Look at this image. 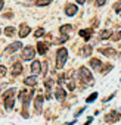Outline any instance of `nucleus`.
<instances>
[{"label": "nucleus", "mask_w": 121, "mask_h": 125, "mask_svg": "<svg viewBox=\"0 0 121 125\" xmlns=\"http://www.w3.org/2000/svg\"><path fill=\"white\" fill-rule=\"evenodd\" d=\"M68 59V52L67 49H59L58 53H56V66L58 68H62L65 65V62Z\"/></svg>", "instance_id": "1"}, {"label": "nucleus", "mask_w": 121, "mask_h": 125, "mask_svg": "<svg viewBox=\"0 0 121 125\" xmlns=\"http://www.w3.org/2000/svg\"><path fill=\"white\" fill-rule=\"evenodd\" d=\"M78 74H80V78H81V81L86 84V83H92L93 81V78H92V74H90V71L87 69V68H80L78 69Z\"/></svg>", "instance_id": "2"}, {"label": "nucleus", "mask_w": 121, "mask_h": 125, "mask_svg": "<svg viewBox=\"0 0 121 125\" xmlns=\"http://www.w3.org/2000/svg\"><path fill=\"white\" fill-rule=\"evenodd\" d=\"M34 56H36L34 47L28 46V47H25V49L22 50V59H25V60H31V59H34Z\"/></svg>", "instance_id": "3"}, {"label": "nucleus", "mask_w": 121, "mask_h": 125, "mask_svg": "<svg viewBox=\"0 0 121 125\" xmlns=\"http://www.w3.org/2000/svg\"><path fill=\"white\" fill-rule=\"evenodd\" d=\"M22 47V44H21V41H15V43H12L11 46H8L6 49H5V53H8V54H11V53H15L16 50H19Z\"/></svg>", "instance_id": "4"}, {"label": "nucleus", "mask_w": 121, "mask_h": 125, "mask_svg": "<svg viewBox=\"0 0 121 125\" xmlns=\"http://www.w3.org/2000/svg\"><path fill=\"white\" fill-rule=\"evenodd\" d=\"M120 118H121V115H120L118 112H111V113H108V115H106L105 121H106L108 124H114V122H117Z\"/></svg>", "instance_id": "5"}, {"label": "nucleus", "mask_w": 121, "mask_h": 125, "mask_svg": "<svg viewBox=\"0 0 121 125\" xmlns=\"http://www.w3.org/2000/svg\"><path fill=\"white\" fill-rule=\"evenodd\" d=\"M34 107H36L37 113H41V109H43V97L41 96H37L34 99Z\"/></svg>", "instance_id": "6"}, {"label": "nucleus", "mask_w": 121, "mask_h": 125, "mask_svg": "<svg viewBox=\"0 0 121 125\" xmlns=\"http://www.w3.org/2000/svg\"><path fill=\"white\" fill-rule=\"evenodd\" d=\"M13 106H15V99H13V94H12V96L5 97V107H6L8 110H11V109H13Z\"/></svg>", "instance_id": "7"}, {"label": "nucleus", "mask_w": 121, "mask_h": 125, "mask_svg": "<svg viewBox=\"0 0 121 125\" xmlns=\"http://www.w3.org/2000/svg\"><path fill=\"white\" fill-rule=\"evenodd\" d=\"M77 10H78V8L75 5H67V8H65V13L68 16H74L77 13Z\"/></svg>", "instance_id": "8"}, {"label": "nucleus", "mask_w": 121, "mask_h": 125, "mask_svg": "<svg viewBox=\"0 0 121 125\" xmlns=\"http://www.w3.org/2000/svg\"><path fill=\"white\" fill-rule=\"evenodd\" d=\"M21 72H22V65L19 63V62L13 63V66H12V77H18Z\"/></svg>", "instance_id": "9"}, {"label": "nucleus", "mask_w": 121, "mask_h": 125, "mask_svg": "<svg viewBox=\"0 0 121 125\" xmlns=\"http://www.w3.org/2000/svg\"><path fill=\"white\" fill-rule=\"evenodd\" d=\"M40 68H41V63H40L38 60H34L33 63H31V72H33V75H37L40 72Z\"/></svg>", "instance_id": "10"}, {"label": "nucleus", "mask_w": 121, "mask_h": 125, "mask_svg": "<svg viewBox=\"0 0 121 125\" xmlns=\"http://www.w3.org/2000/svg\"><path fill=\"white\" fill-rule=\"evenodd\" d=\"M55 96H56L58 100H64V99L67 97V93H65L64 88H60V87H59V88H56V94H55Z\"/></svg>", "instance_id": "11"}, {"label": "nucleus", "mask_w": 121, "mask_h": 125, "mask_svg": "<svg viewBox=\"0 0 121 125\" xmlns=\"http://www.w3.org/2000/svg\"><path fill=\"white\" fill-rule=\"evenodd\" d=\"M37 50H38L40 54H46V52H47V44H44L43 41H38V43H37Z\"/></svg>", "instance_id": "12"}, {"label": "nucleus", "mask_w": 121, "mask_h": 125, "mask_svg": "<svg viewBox=\"0 0 121 125\" xmlns=\"http://www.w3.org/2000/svg\"><path fill=\"white\" fill-rule=\"evenodd\" d=\"M30 34V27L28 25H21V30H19V37H27Z\"/></svg>", "instance_id": "13"}, {"label": "nucleus", "mask_w": 121, "mask_h": 125, "mask_svg": "<svg viewBox=\"0 0 121 125\" xmlns=\"http://www.w3.org/2000/svg\"><path fill=\"white\" fill-rule=\"evenodd\" d=\"M92 32H93V30H90V28H87V30H80V35H81V37H84V40H86V41L90 38Z\"/></svg>", "instance_id": "14"}, {"label": "nucleus", "mask_w": 121, "mask_h": 125, "mask_svg": "<svg viewBox=\"0 0 121 125\" xmlns=\"http://www.w3.org/2000/svg\"><path fill=\"white\" fill-rule=\"evenodd\" d=\"M36 84H37V77H36V75L25 78V85H30V87H33V85H36Z\"/></svg>", "instance_id": "15"}, {"label": "nucleus", "mask_w": 121, "mask_h": 125, "mask_svg": "<svg viewBox=\"0 0 121 125\" xmlns=\"http://www.w3.org/2000/svg\"><path fill=\"white\" fill-rule=\"evenodd\" d=\"M99 52H100L102 54H105V56H109V57L115 56V50H114V49H100Z\"/></svg>", "instance_id": "16"}, {"label": "nucleus", "mask_w": 121, "mask_h": 125, "mask_svg": "<svg viewBox=\"0 0 121 125\" xmlns=\"http://www.w3.org/2000/svg\"><path fill=\"white\" fill-rule=\"evenodd\" d=\"M90 66H92V68H95V69H100L102 62H100L99 59H92V60H90Z\"/></svg>", "instance_id": "17"}, {"label": "nucleus", "mask_w": 121, "mask_h": 125, "mask_svg": "<svg viewBox=\"0 0 121 125\" xmlns=\"http://www.w3.org/2000/svg\"><path fill=\"white\" fill-rule=\"evenodd\" d=\"M71 30H73L71 25H62V27H60V34H62V35H68V32Z\"/></svg>", "instance_id": "18"}, {"label": "nucleus", "mask_w": 121, "mask_h": 125, "mask_svg": "<svg viewBox=\"0 0 121 125\" xmlns=\"http://www.w3.org/2000/svg\"><path fill=\"white\" fill-rule=\"evenodd\" d=\"M81 53H83V56H90L92 54V47L90 46H84L83 50H81Z\"/></svg>", "instance_id": "19"}, {"label": "nucleus", "mask_w": 121, "mask_h": 125, "mask_svg": "<svg viewBox=\"0 0 121 125\" xmlns=\"http://www.w3.org/2000/svg\"><path fill=\"white\" fill-rule=\"evenodd\" d=\"M5 34L9 35V37H12V35L15 34V28H13V27H8V28H5Z\"/></svg>", "instance_id": "20"}, {"label": "nucleus", "mask_w": 121, "mask_h": 125, "mask_svg": "<svg viewBox=\"0 0 121 125\" xmlns=\"http://www.w3.org/2000/svg\"><path fill=\"white\" fill-rule=\"evenodd\" d=\"M109 37H111V31H109V30H103L102 34H100V38H102V40H106V38H109Z\"/></svg>", "instance_id": "21"}, {"label": "nucleus", "mask_w": 121, "mask_h": 125, "mask_svg": "<svg viewBox=\"0 0 121 125\" xmlns=\"http://www.w3.org/2000/svg\"><path fill=\"white\" fill-rule=\"evenodd\" d=\"M34 35H36V38H37V37L44 35V30H43V28H37V30H36V32H34Z\"/></svg>", "instance_id": "22"}, {"label": "nucleus", "mask_w": 121, "mask_h": 125, "mask_svg": "<svg viewBox=\"0 0 121 125\" xmlns=\"http://www.w3.org/2000/svg\"><path fill=\"white\" fill-rule=\"evenodd\" d=\"M49 3H52V0H38V2H37V6H46V5H49Z\"/></svg>", "instance_id": "23"}, {"label": "nucleus", "mask_w": 121, "mask_h": 125, "mask_svg": "<svg viewBox=\"0 0 121 125\" xmlns=\"http://www.w3.org/2000/svg\"><path fill=\"white\" fill-rule=\"evenodd\" d=\"M12 94H15V88H9L8 91H5V93H3V99L8 97V96H12Z\"/></svg>", "instance_id": "24"}, {"label": "nucleus", "mask_w": 121, "mask_h": 125, "mask_svg": "<svg viewBox=\"0 0 121 125\" xmlns=\"http://www.w3.org/2000/svg\"><path fill=\"white\" fill-rule=\"evenodd\" d=\"M96 97H97V93H92V94L87 97V100H86V102H87V103H92V102H93Z\"/></svg>", "instance_id": "25"}, {"label": "nucleus", "mask_w": 121, "mask_h": 125, "mask_svg": "<svg viewBox=\"0 0 121 125\" xmlns=\"http://www.w3.org/2000/svg\"><path fill=\"white\" fill-rule=\"evenodd\" d=\"M5 75H6V68H5L3 65H0V78L5 77Z\"/></svg>", "instance_id": "26"}, {"label": "nucleus", "mask_w": 121, "mask_h": 125, "mask_svg": "<svg viewBox=\"0 0 121 125\" xmlns=\"http://www.w3.org/2000/svg\"><path fill=\"white\" fill-rule=\"evenodd\" d=\"M120 38H121V32H115V34H114V37H112V40H114V41H117V40H120Z\"/></svg>", "instance_id": "27"}, {"label": "nucleus", "mask_w": 121, "mask_h": 125, "mask_svg": "<svg viewBox=\"0 0 121 125\" xmlns=\"http://www.w3.org/2000/svg\"><path fill=\"white\" fill-rule=\"evenodd\" d=\"M106 0H96V6H103Z\"/></svg>", "instance_id": "28"}, {"label": "nucleus", "mask_w": 121, "mask_h": 125, "mask_svg": "<svg viewBox=\"0 0 121 125\" xmlns=\"http://www.w3.org/2000/svg\"><path fill=\"white\" fill-rule=\"evenodd\" d=\"M74 87H75V85H74V81H70V83H68V88L73 91V90H74Z\"/></svg>", "instance_id": "29"}, {"label": "nucleus", "mask_w": 121, "mask_h": 125, "mask_svg": "<svg viewBox=\"0 0 121 125\" xmlns=\"http://www.w3.org/2000/svg\"><path fill=\"white\" fill-rule=\"evenodd\" d=\"M120 9H121V0H120V2H118V3H115V10L118 12Z\"/></svg>", "instance_id": "30"}, {"label": "nucleus", "mask_w": 121, "mask_h": 125, "mask_svg": "<svg viewBox=\"0 0 121 125\" xmlns=\"http://www.w3.org/2000/svg\"><path fill=\"white\" fill-rule=\"evenodd\" d=\"M3 5H5V2H3V0H0V10H2V8H3Z\"/></svg>", "instance_id": "31"}, {"label": "nucleus", "mask_w": 121, "mask_h": 125, "mask_svg": "<svg viewBox=\"0 0 121 125\" xmlns=\"http://www.w3.org/2000/svg\"><path fill=\"white\" fill-rule=\"evenodd\" d=\"M84 2L86 0H77V3H80V5H84Z\"/></svg>", "instance_id": "32"}, {"label": "nucleus", "mask_w": 121, "mask_h": 125, "mask_svg": "<svg viewBox=\"0 0 121 125\" xmlns=\"http://www.w3.org/2000/svg\"><path fill=\"white\" fill-rule=\"evenodd\" d=\"M118 13H120V16H121V9H120V10H118Z\"/></svg>", "instance_id": "33"}]
</instances>
